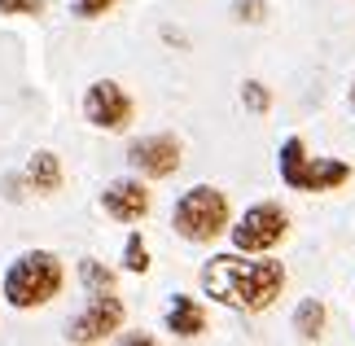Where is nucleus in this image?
Wrapping results in <instances>:
<instances>
[{
  "label": "nucleus",
  "mask_w": 355,
  "mask_h": 346,
  "mask_svg": "<svg viewBox=\"0 0 355 346\" xmlns=\"http://www.w3.org/2000/svg\"><path fill=\"white\" fill-rule=\"evenodd\" d=\"M62 285H66V268H62L58 254L53 250H26L9 263L0 294H5V302L13 311H35V307L58 298Z\"/></svg>",
  "instance_id": "f03ea898"
},
{
  "label": "nucleus",
  "mask_w": 355,
  "mask_h": 346,
  "mask_svg": "<svg viewBox=\"0 0 355 346\" xmlns=\"http://www.w3.org/2000/svg\"><path fill=\"white\" fill-rule=\"evenodd\" d=\"M79 281L84 289H114V272L101 259H79Z\"/></svg>",
  "instance_id": "ddd939ff"
},
{
  "label": "nucleus",
  "mask_w": 355,
  "mask_h": 346,
  "mask_svg": "<svg viewBox=\"0 0 355 346\" xmlns=\"http://www.w3.org/2000/svg\"><path fill=\"white\" fill-rule=\"evenodd\" d=\"M167 334L171 338H202L207 334V307H202L198 298H189V294H175L171 298V307H167Z\"/></svg>",
  "instance_id": "9d476101"
},
{
  "label": "nucleus",
  "mask_w": 355,
  "mask_h": 346,
  "mask_svg": "<svg viewBox=\"0 0 355 346\" xmlns=\"http://www.w3.org/2000/svg\"><path fill=\"white\" fill-rule=\"evenodd\" d=\"M123 329V298L114 289H88V307L71 320V342H105Z\"/></svg>",
  "instance_id": "0eeeda50"
},
{
  "label": "nucleus",
  "mask_w": 355,
  "mask_h": 346,
  "mask_svg": "<svg viewBox=\"0 0 355 346\" xmlns=\"http://www.w3.org/2000/svg\"><path fill=\"white\" fill-rule=\"evenodd\" d=\"M241 101H245V110H254V114H263V110L272 105V92L259 84V79H245L241 84Z\"/></svg>",
  "instance_id": "2eb2a0df"
},
{
  "label": "nucleus",
  "mask_w": 355,
  "mask_h": 346,
  "mask_svg": "<svg viewBox=\"0 0 355 346\" xmlns=\"http://www.w3.org/2000/svg\"><path fill=\"white\" fill-rule=\"evenodd\" d=\"M123 268L136 272V276L149 272V245H145L141 232H128V245H123Z\"/></svg>",
  "instance_id": "4468645a"
},
{
  "label": "nucleus",
  "mask_w": 355,
  "mask_h": 346,
  "mask_svg": "<svg viewBox=\"0 0 355 346\" xmlns=\"http://www.w3.org/2000/svg\"><path fill=\"white\" fill-rule=\"evenodd\" d=\"M101 211L114 219V224H141V219L154 211V193H149L145 180H110L101 193Z\"/></svg>",
  "instance_id": "1a4fd4ad"
},
{
  "label": "nucleus",
  "mask_w": 355,
  "mask_h": 346,
  "mask_svg": "<svg viewBox=\"0 0 355 346\" xmlns=\"http://www.w3.org/2000/svg\"><path fill=\"white\" fill-rule=\"evenodd\" d=\"M237 18L241 22H259L263 18V0H237Z\"/></svg>",
  "instance_id": "a211bd4d"
},
{
  "label": "nucleus",
  "mask_w": 355,
  "mask_h": 346,
  "mask_svg": "<svg viewBox=\"0 0 355 346\" xmlns=\"http://www.w3.org/2000/svg\"><path fill=\"white\" fill-rule=\"evenodd\" d=\"M0 13H5V18H40V13H44V0H0Z\"/></svg>",
  "instance_id": "dca6fc26"
},
{
  "label": "nucleus",
  "mask_w": 355,
  "mask_h": 346,
  "mask_svg": "<svg viewBox=\"0 0 355 346\" xmlns=\"http://www.w3.org/2000/svg\"><path fill=\"white\" fill-rule=\"evenodd\" d=\"M228 224H233V206H228V193L215 184H193L184 189L171 206V228L175 237L193 241V245H211L220 241Z\"/></svg>",
  "instance_id": "7ed1b4c3"
},
{
  "label": "nucleus",
  "mask_w": 355,
  "mask_h": 346,
  "mask_svg": "<svg viewBox=\"0 0 355 346\" xmlns=\"http://www.w3.org/2000/svg\"><path fill=\"white\" fill-rule=\"evenodd\" d=\"M114 5H119V0H75L71 9H75V18H88L92 22V18H105Z\"/></svg>",
  "instance_id": "f3484780"
},
{
  "label": "nucleus",
  "mask_w": 355,
  "mask_h": 346,
  "mask_svg": "<svg viewBox=\"0 0 355 346\" xmlns=\"http://www.w3.org/2000/svg\"><path fill=\"white\" fill-rule=\"evenodd\" d=\"M128 162H132V171L145 175V180H167V175L180 171L184 149L171 132H154V136H141V141L128 145Z\"/></svg>",
  "instance_id": "6e6552de"
},
{
  "label": "nucleus",
  "mask_w": 355,
  "mask_h": 346,
  "mask_svg": "<svg viewBox=\"0 0 355 346\" xmlns=\"http://www.w3.org/2000/svg\"><path fill=\"white\" fill-rule=\"evenodd\" d=\"M84 119L97 132H128L132 119H136V105H132V96L123 84L97 79V84H88V92H84Z\"/></svg>",
  "instance_id": "423d86ee"
},
{
  "label": "nucleus",
  "mask_w": 355,
  "mask_h": 346,
  "mask_svg": "<svg viewBox=\"0 0 355 346\" xmlns=\"http://www.w3.org/2000/svg\"><path fill=\"white\" fill-rule=\"evenodd\" d=\"M198 281H202V294L207 298L224 302L233 311L259 315L285 294V263L268 259V254H245V250L211 254L202 263Z\"/></svg>",
  "instance_id": "f257e3e1"
},
{
  "label": "nucleus",
  "mask_w": 355,
  "mask_h": 346,
  "mask_svg": "<svg viewBox=\"0 0 355 346\" xmlns=\"http://www.w3.org/2000/svg\"><path fill=\"white\" fill-rule=\"evenodd\" d=\"M26 189L31 193H58L62 189V158L53 154V149H40V154H31V162H26Z\"/></svg>",
  "instance_id": "9b49d317"
},
{
  "label": "nucleus",
  "mask_w": 355,
  "mask_h": 346,
  "mask_svg": "<svg viewBox=\"0 0 355 346\" xmlns=\"http://www.w3.org/2000/svg\"><path fill=\"white\" fill-rule=\"evenodd\" d=\"M324 320H329V315H324V302L320 298H303L294 307V334L303 338V342H320L324 338Z\"/></svg>",
  "instance_id": "f8f14e48"
},
{
  "label": "nucleus",
  "mask_w": 355,
  "mask_h": 346,
  "mask_svg": "<svg viewBox=\"0 0 355 346\" xmlns=\"http://www.w3.org/2000/svg\"><path fill=\"white\" fill-rule=\"evenodd\" d=\"M351 110H355V84H351Z\"/></svg>",
  "instance_id": "6ab92c4d"
},
{
  "label": "nucleus",
  "mask_w": 355,
  "mask_h": 346,
  "mask_svg": "<svg viewBox=\"0 0 355 346\" xmlns=\"http://www.w3.org/2000/svg\"><path fill=\"white\" fill-rule=\"evenodd\" d=\"M277 167H281V184L294 189V193H334V189H343L351 180V162H343V158H311L303 136H290V141L281 145Z\"/></svg>",
  "instance_id": "20e7f679"
},
{
  "label": "nucleus",
  "mask_w": 355,
  "mask_h": 346,
  "mask_svg": "<svg viewBox=\"0 0 355 346\" xmlns=\"http://www.w3.org/2000/svg\"><path fill=\"white\" fill-rule=\"evenodd\" d=\"M228 237H233V250L272 254L290 237V211H285L281 202H254L237 224H228Z\"/></svg>",
  "instance_id": "39448f33"
}]
</instances>
